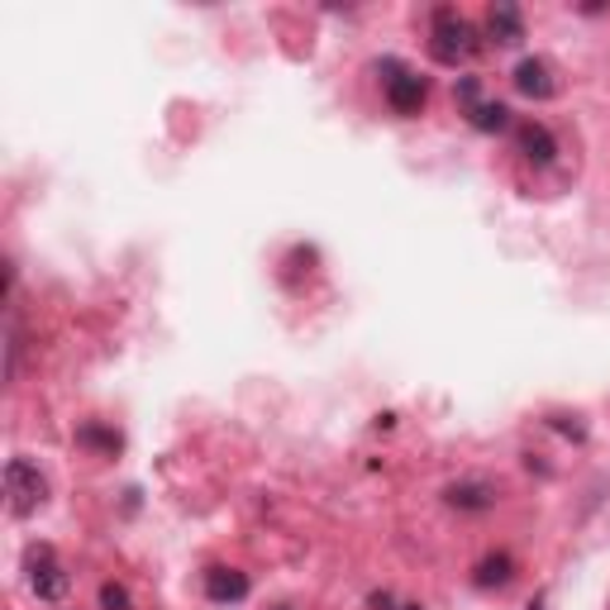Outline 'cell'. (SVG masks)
I'll list each match as a JSON object with an SVG mask.
<instances>
[{
	"instance_id": "obj_16",
	"label": "cell",
	"mask_w": 610,
	"mask_h": 610,
	"mask_svg": "<svg viewBox=\"0 0 610 610\" xmlns=\"http://www.w3.org/2000/svg\"><path fill=\"white\" fill-rule=\"evenodd\" d=\"M525 610H544V601H529V606H525Z\"/></svg>"
},
{
	"instance_id": "obj_1",
	"label": "cell",
	"mask_w": 610,
	"mask_h": 610,
	"mask_svg": "<svg viewBox=\"0 0 610 610\" xmlns=\"http://www.w3.org/2000/svg\"><path fill=\"white\" fill-rule=\"evenodd\" d=\"M477 49H482L477 29H472L453 6H439L434 20H430V53H434V63L458 67V63H467Z\"/></svg>"
},
{
	"instance_id": "obj_6",
	"label": "cell",
	"mask_w": 610,
	"mask_h": 610,
	"mask_svg": "<svg viewBox=\"0 0 610 610\" xmlns=\"http://www.w3.org/2000/svg\"><path fill=\"white\" fill-rule=\"evenodd\" d=\"M486 34H492V43H501V49H515V43L525 39V14H520V6H492L486 10Z\"/></svg>"
},
{
	"instance_id": "obj_15",
	"label": "cell",
	"mask_w": 610,
	"mask_h": 610,
	"mask_svg": "<svg viewBox=\"0 0 610 610\" xmlns=\"http://www.w3.org/2000/svg\"><path fill=\"white\" fill-rule=\"evenodd\" d=\"M548 424H554V430H562V434H572V439H587V424H577V416L572 420L568 416H554Z\"/></svg>"
},
{
	"instance_id": "obj_7",
	"label": "cell",
	"mask_w": 610,
	"mask_h": 610,
	"mask_svg": "<svg viewBox=\"0 0 610 610\" xmlns=\"http://www.w3.org/2000/svg\"><path fill=\"white\" fill-rule=\"evenodd\" d=\"M206 597L215 606H234L249 597V577H243L239 568H210L206 572Z\"/></svg>"
},
{
	"instance_id": "obj_3",
	"label": "cell",
	"mask_w": 610,
	"mask_h": 610,
	"mask_svg": "<svg viewBox=\"0 0 610 610\" xmlns=\"http://www.w3.org/2000/svg\"><path fill=\"white\" fill-rule=\"evenodd\" d=\"M377 72H387V101H391V111L396 115H420L424 111V101H430V82H424L420 72H410L401 63H377Z\"/></svg>"
},
{
	"instance_id": "obj_5",
	"label": "cell",
	"mask_w": 610,
	"mask_h": 610,
	"mask_svg": "<svg viewBox=\"0 0 610 610\" xmlns=\"http://www.w3.org/2000/svg\"><path fill=\"white\" fill-rule=\"evenodd\" d=\"M515 91L529 101H554L558 96L554 63H548V57H520V67H515Z\"/></svg>"
},
{
	"instance_id": "obj_2",
	"label": "cell",
	"mask_w": 610,
	"mask_h": 610,
	"mask_svg": "<svg viewBox=\"0 0 610 610\" xmlns=\"http://www.w3.org/2000/svg\"><path fill=\"white\" fill-rule=\"evenodd\" d=\"M43 501H49V477L29 463V458H10L6 463V506L10 515H34Z\"/></svg>"
},
{
	"instance_id": "obj_4",
	"label": "cell",
	"mask_w": 610,
	"mask_h": 610,
	"mask_svg": "<svg viewBox=\"0 0 610 610\" xmlns=\"http://www.w3.org/2000/svg\"><path fill=\"white\" fill-rule=\"evenodd\" d=\"M24 568H29V587H34L39 601H63V597H67V572H63V562L53 558L49 544L29 548Z\"/></svg>"
},
{
	"instance_id": "obj_18",
	"label": "cell",
	"mask_w": 610,
	"mask_h": 610,
	"mask_svg": "<svg viewBox=\"0 0 610 610\" xmlns=\"http://www.w3.org/2000/svg\"><path fill=\"white\" fill-rule=\"evenodd\" d=\"M277 610H286V606H277Z\"/></svg>"
},
{
	"instance_id": "obj_8",
	"label": "cell",
	"mask_w": 610,
	"mask_h": 610,
	"mask_svg": "<svg viewBox=\"0 0 610 610\" xmlns=\"http://www.w3.org/2000/svg\"><path fill=\"white\" fill-rule=\"evenodd\" d=\"M515 148L525 152L529 162H554V152H558V139L554 134H548V125H534V119H525L520 129H515Z\"/></svg>"
},
{
	"instance_id": "obj_13",
	"label": "cell",
	"mask_w": 610,
	"mask_h": 610,
	"mask_svg": "<svg viewBox=\"0 0 610 610\" xmlns=\"http://www.w3.org/2000/svg\"><path fill=\"white\" fill-rule=\"evenodd\" d=\"M453 96H458V105H463V111H477V105H482V86H477V76H463Z\"/></svg>"
},
{
	"instance_id": "obj_14",
	"label": "cell",
	"mask_w": 610,
	"mask_h": 610,
	"mask_svg": "<svg viewBox=\"0 0 610 610\" xmlns=\"http://www.w3.org/2000/svg\"><path fill=\"white\" fill-rule=\"evenodd\" d=\"M101 606H105V610H129V591L119 587V582H105V587H101Z\"/></svg>"
},
{
	"instance_id": "obj_17",
	"label": "cell",
	"mask_w": 610,
	"mask_h": 610,
	"mask_svg": "<svg viewBox=\"0 0 610 610\" xmlns=\"http://www.w3.org/2000/svg\"><path fill=\"white\" fill-rule=\"evenodd\" d=\"M401 610H420V606H401Z\"/></svg>"
},
{
	"instance_id": "obj_9",
	"label": "cell",
	"mask_w": 610,
	"mask_h": 610,
	"mask_svg": "<svg viewBox=\"0 0 610 610\" xmlns=\"http://www.w3.org/2000/svg\"><path fill=\"white\" fill-rule=\"evenodd\" d=\"M444 501L453 511H492L496 506V486L492 482H453Z\"/></svg>"
},
{
	"instance_id": "obj_12",
	"label": "cell",
	"mask_w": 610,
	"mask_h": 610,
	"mask_svg": "<svg viewBox=\"0 0 610 610\" xmlns=\"http://www.w3.org/2000/svg\"><path fill=\"white\" fill-rule=\"evenodd\" d=\"M76 444L96 449V453H119V444H125V439H119L115 430H105V424H82V430H76Z\"/></svg>"
},
{
	"instance_id": "obj_11",
	"label": "cell",
	"mask_w": 610,
	"mask_h": 610,
	"mask_svg": "<svg viewBox=\"0 0 610 610\" xmlns=\"http://www.w3.org/2000/svg\"><path fill=\"white\" fill-rule=\"evenodd\" d=\"M467 125L472 129H482V134H496V129H506L511 125V111L501 101H482L477 111H467Z\"/></svg>"
},
{
	"instance_id": "obj_10",
	"label": "cell",
	"mask_w": 610,
	"mask_h": 610,
	"mask_svg": "<svg viewBox=\"0 0 610 610\" xmlns=\"http://www.w3.org/2000/svg\"><path fill=\"white\" fill-rule=\"evenodd\" d=\"M511 577H515V558L511 554H486L477 562V572H472V582H477V587H506Z\"/></svg>"
}]
</instances>
